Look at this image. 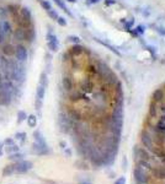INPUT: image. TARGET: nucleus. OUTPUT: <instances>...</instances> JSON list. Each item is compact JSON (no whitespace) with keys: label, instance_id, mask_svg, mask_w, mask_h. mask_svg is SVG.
<instances>
[{"label":"nucleus","instance_id":"7","mask_svg":"<svg viewBox=\"0 0 165 184\" xmlns=\"http://www.w3.org/2000/svg\"><path fill=\"white\" fill-rule=\"evenodd\" d=\"M133 178H134L136 183H148V180H149L148 173L144 172L143 170H141L139 167H136L133 170Z\"/></svg>","mask_w":165,"mask_h":184},{"label":"nucleus","instance_id":"11","mask_svg":"<svg viewBox=\"0 0 165 184\" xmlns=\"http://www.w3.org/2000/svg\"><path fill=\"white\" fill-rule=\"evenodd\" d=\"M36 39V31H35V26L31 25V26L26 30V42L27 43H34Z\"/></svg>","mask_w":165,"mask_h":184},{"label":"nucleus","instance_id":"25","mask_svg":"<svg viewBox=\"0 0 165 184\" xmlns=\"http://www.w3.org/2000/svg\"><path fill=\"white\" fill-rule=\"evenodd\" d=\"M78 184H93V183H90V182H80Z\"/></svg>","mask_w":165,"mask_h":184},{"label":"nucleus","instance_id":"2","mask_svg":"<svg viewBox=\"0 0 165 184\" xmlns=\"http://www.w3.org/2000/svg\"><path fill=\"white\" fill-rule=\"evenodd\" d=\"M14 26L10 20H0V44L6 41H11Z\"/></svg>","mask_w":165,"mask_h":184},{"label":"nucleus","instance_id":"8","mask_svg":"<svg viewBox=\"0 0 165 184\" xmlns=\"http://www.w3.org/2000/svg\"><path fill=\"white\" fill-rule=\"evenodd\" d=\"M150 173L153 177L159 179V180H165V166H154Z\"/></svg>","mask_w":165,"mask_h":184},{"label":"nucleus","instance_id":"20","mask_svg":"<svg viewBox=\"0 0 165 184\" xmlns=\"http://www.w3.org/2000/svg\"><path fill=\"white\" fill-rule=\"evenodd\" d=\"M5 146H9V145H14L15 144V139H12V138H6L5 140H4V143H3Z\"/></svg>","mask_w":165,"mask_h":184},{"label":"nucleus","instance_id":"3","mask_svg":"<svg viewBox=\"0 0 165 184\" xmlns=\"http://www.w3.org/2000/svg\"><path fill=\"white\" fill-rule=\"evenodd\" d=\"M14 58L20 63H26L28 58V51L23 43H16L15 44V55Z\"/></svg>","mask_w":165,"mask_h":184},{"label":"nucleus","instance_id":"22","mask_svg":"<svg viewBox=\"0 0 165 184\" xmlns=\"http://www.w3.org/2000/svg\"><path fill=\"white\" fill-rule=\"evenodd\" d=\"M115 184H126V177H120L116 182H115Z\"/></svg>","mask_w":165,"mask_h":184},{"label":"nucleus","instance_id":"23","mask_svg":"<svg viewBox=\"0 0 165 184\" xmlns=\"http://www.w3.org/2000/svg\"><path fill=\"white\" fill-rule=\"evenodd\" d=\"M64 154H65V155H67L68 157H70V156H72V151H70V150H69V149H67V147H65V149H64Z\"/></svg>","mask_w":165,"mask_h":184},{"label":"nucleus","instance_id":"13","mask_svg":"<svg viewBox=\"0 0 165 184\" xmlns=\"http://www.w3.org/2000/svg\"><path fill=\"white\" fill-rule=\"evenodd\" d=\"M15 173V166L14 164H7L4 167V170H3V175L4 177H10L11 174Z\"/></svg>","mask_w":165,"mask_h":184},{"label":"nucleus","instance_id":"14","mask_svg":"<svg viewBox=\"0 0 165 184\" xmlns=\"http://www.w3.org/2000/svg\"><path fill=\"white\" fill-rule=\"evenodd\" d=\"M23 154H21L20 151L19 152H15V154H11V155H9V161H12V162H19V161H21V160H23Z\"/></svg>","mask_w":165,"mask_h":184},{"label":"nucleus","instance_id":"24","mask_svg":"<svg viewBox=\"0 0 165 184\" xmlns=\"http://www.w3.org/2000/svg\"><path fill=\"white\" fill-rule=\"evenodd\" d=\"M42 6L45 7V9H47V10H49V4H48L47 1H43V0H42Z\"/></svg>","mask_w":165,"mask_h":184},{"label":"nucleus","instance_id":"9","mask_svg":"<svg viewBox=\"0 0 165 184\" xmlns=\"http://www.w3.org/2000/svg\"><path fill=\"white\" fill-rule=\"evenodd\" d=\"M6 7H7V10H9V14H10V17L11 19L18 17V16L20 15V9H21L20 4H18V3H10V4L6 5Z\"/></svg>","mask_w":165,"mask_h":184},{"label":"nucleus","instance_id":"28","mask_svg":"<svg viewBox=\"0 0 165 184\" xmlns=\"http://www.w3.org/2000/svg\"><path fill=\"white\" fill-rule=\"evenodd\" d=\"M0 1H4V0H0Z\"/></svg>","mask_w":165,"mask_h":184},{"label":"nucleus","instance_id":"12","mask_svg":"<svg viewBox=\"0 0 165 184\" xmlns=\"http://www.w3.org/2000/svg\"><path fill=\"white\" fill-rule=\"evenodd\" d=\"M9 19H10V14L6 5H0V20H9Z\"/></svg>","mask_w":165,"mask_h":184},{"label":"nucleus","instance_id":"17","mask_svg":"<svg viewBox=\"0 0 165 184\" xmlns=\"http://www.w3.org/2000/svg\"><path fill=\"white\" fill-rule=\"evenodd\" d=\"M26 138H27V134L25 131H20V133H16L15 134V139L19 140L21 144H23L25 141H26Z\"/></svg>","mask_w":165,"mask_h":184},{"label":"nucleus","instance_id":"16","mask_svg":"<svg viewBox=\"0 0 165 184\" xmlns=\"http://www.w3.org/2000/svg\"><path fill=\"white\" fill-rule=\"evenodd\" d=\"M27 124L30 128H35L37 125V117L36 115H27Z\"/></svg>","mask_w":165,"mask_h":184},{"label":"nucleus","instance_id":"18","mask_svg":"<svg viewBox=\"0 0 165 184\" xmlns=\"http://www.w3.org/2000/svg\"><path fill=\"white\" fill-rule=\"evenodd\" d=\"M27 119V113L25 112V111H19L18 112V124H21V123H23L25 120Z\"/></svg>","mask_w":165,"mask_h":184},{"label":"nucleus","instance_id":"19","mask_svg":"<svg viewBox=\"0 0 165 184\" xmlns=\"http://www.w3.org/2000/svg\"><path fill=\"white\" fill-rule=\"evenodd\" d=\"M39 85H42V86H47V76H46V74H42L41 75V79H39Z\"/></svg>","mask_w":165,"mask_h":184},{"label":"nucleus","instance_id":"1","mask_svg":"<svg viewBox=\"0 0 165 184\" xmlns=\"http://www.w3.org/2000/svg\"><path fill=\"white\" fill-rule=\"evenodd\" d=\"M35 143L32 144V152L37 156H46L49 154V147L46 143V140L39 130H36L34 133Z\"/></svg>","mask_w":165,"mask_h":184},{"label":"nucleus","instance_id":"5","mask_svg":"<svg viewBox=\"0 0 165 184\" xmlns=\"http://www.w3.org/2000/svg\"><path fill=\"white\" fill-rule=\"evenodd\" d=\"M15 173H19V174H23V173H27L30 170H32L34 167V163L31 161H26V160H21L19 162H15Z\"/></svg>","mask_w":165,"mask_h":184},{"label":"nucleus","instance_id":"21","mask_svg":"<svg viewBox=\"0 0 165 184\" xmlns=\"http://www.w3.org/2000/svg\"><path fill=\"white\" fill-rule=\"evenodd\" d=\"M75 164H77V166H80V167H78V168H80V170H89V166H88L85 162L79 161V162H77Z\"/></svg>","mask_w":165,"mask_h":184},{"label":"nucleus","instance_id":"4","mask_svg":"<svg viewBox=\"0 0 165 184\" xmlns=\"http://www.w3.org/2000/svg\"><path fill=\"white\" fill-rule=\"evenodd\" d=\"M0 54L6 58H14L15 55V43L11 41H6L0 44Z\"/></svg>","mask_w":165,"mask_h":184},{"label":"nucleus","instance_id":"26","mask_svg":"<svg viewBox=\"0 0 165 184\" xmlns=\"http://www.w3.org/2000/svg\"><path fill=\"white\" fill-rule=\"evenodd\" d=\"M0 156H3V151H1V150H0Z\"/></svg>","mask_w":165,"mask_h":184},{"label":"nucleus","instance_id":"27","mask_svg":"<svg viewBox=\"0 0 165 184\" xmlns=\"http://www.w3.org/2000/svg\"><path fill=\"white\" fill-rule=\"evenodd\" d=\"M0 90H1V82H0Z\"/></svg>","mask_w":165,"mask_h":184},{"label":"nucleus","instance_id":"10","mask_svg":"<svg viewBox=\"0 0 165 184\" xmlns=\"http://www.w3.org/2000/svg\"><path fill=\"white\" fill-rule=\"evenodd\" d=\"M20 17L26 21V22H32V14H31V10L28 9L27 6H21L20 9Z\"/></svg>","mask_w":165,"mask_h":184},{"label":"nucleus","instance_id":"6","mask_svg":"<svg viewBox=\"0 0 165 184\" xmlns=\"http://www.w3.org/2000/svg\"><path fill=\"white\" fill-rule=\"evenodd\" d=\"M11 38L14 39L15 44H16V43H23V42H26V30L15 27L14 31H12Z\"/></svg>","mask_w":165,"mask_h":184},{"label":"nucleus","instance_id":"15","mask_svg":"<svg viewBox=\"0 0 165 184\" xmlns=\"http://www.w3.org/2000/svg\"><path fill=\"white\" fill-rule=\"evenodd\" d=\"M20 151V146H18L16 144L14 145H9V146H6L5 147V152L7 155H11V154H15V152H19Z\"/></svg>","mask_w":165,"mask_h":184}]
</instances>
